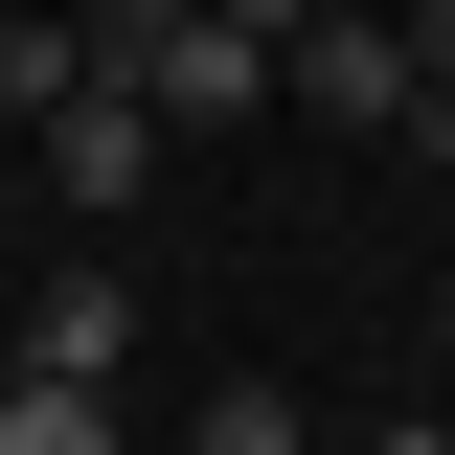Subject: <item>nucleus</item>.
I'll use <instances>...</instances> for the list:
<instances>
[{
	"mask_svg": "<svg viewBox=\"0 0 455 455\" xmlns=\"http://www.w3.org/2000/svg\"><path fill=\"white\" fill-rule=\"evenodd\" d=\"M137 114H160V137H228V114H274V46H251V23H228V0H182V23H137Z\"/></svg>",
	"mask_w": 455,
	"mask_h": 455,
	"instance_id": "nucleus-1",
	"label": "nucleus"
},
{
	"mask_svg": "<svg viewBox=\"0 0 455 455\" xmlns=\"http://www.w3.org/2000/svg\"><path fill=\"white\" fill-rule=\"evenodd\" d=\"M274 92H319L341 137H410V114H433V68H410V23H341V0H319V23L274 46Z\"/></svg>",
	"mask_w": 455,
	"mask_h": 455,
	"instance_id": "nucleus-2",
	"label": "nucleus"
},
{
	"mask_svg": "<svg viewBox=\"0 0 455 455\" xmlns=\"http://www.w3.org/2000/svg\"><path fill=\"white\" fill-rule=\"evenodd\" d=\"M137 182H160V114H137V68H92V92L46 114V205H92V228H114Z\"/></svg>",
	"mask_w": 455,
	"mask_h": 455,
	"instance_id": "nucleus-3",
	"label": "nucleus"
},
{
	"mask_svg": "<svg viewBox=\"0 0 455 455\" xmlns=\"http://www.w3.org/2000/svg\"><path fill=\"white\" fill-rule=\"evenodd\" d=\"M0 364H68V387H114V364H137V274H114V251H68V274L0 319Z\"/></svg>",
	"mask_w": 455,
	"mask_h": 455,
	"instance_id": "nucleus-4",
	"label": "nucleus"
},
{
	"mask_svg": "<svg viewBox=\"0 0 455 455\" xmlns=\"http://www.w3.org/2000/svg\"><path fill=\"white\" fill-rule=\"evenodd\" d=\"M0 455H137V433H114V387H68V364H0Z\"/></svg>",
	"mask_w": 455,
	"mask_h": 455,
	"instance_id": "nucleus-5",
	"label": "nucleus"
},
{
	"mask_svg": "<svg viewBox=\"0 0 455 455\" xmlns=\"http://www.w3.org/2000/svg\"><path fill=\"white\" fill-rule=\"evenodd\" d=\"M92 68H114V23H68V0H46V23H0V114H68Z\"/></svg>",
	"mask_w": 455,
	"mask_h": 455,
	"instance_id": "nucleus-6",
	"label": "nucleus"
},
{
	"mask_svg": "<svg viewBox=\"0 0 455 455\" xmlns=\"http://www.w3.org/2000/svg\"><path fill=\"white\" fill-rule=\"evenodd\" d=\"M182 455H296V387H205V410H182Z\"/></svg>",
	"mask_w": 455,
	"mask_h": 455,
	"instance_id": "nucleus-7",
	"label": "nucleus"
},
{
	"mask_svg": "<svg viewBox=\"0 0 455 455\" xmlns=\"http://www.w3.org/2000/svg\"><path fill=\"white\" fill-rule=\"evenodd\" d=\"M410 68H433V92H455V0H410Z\"/></svg>",
	"mask_w": 455,
	"mask_h": 455,
	"instance_id": "nucleus-8",
	"label": "nucleus"
},
{
	"mask_svg": "<svg viewBox=\"0 0 455 455\" xmlns=\"http://www.w3.org/2000/svg\"><path fill=\"white\" fill-rule=\"evenodd\" d=\"M228 23H251V46H296V23H319V0H228Z\"/></svg>",
	"mask_w": 455,
	"mask_h": 455,
	"instance_id": "nucleus-9",
	"label": "nucleus"
},
{
	"mask_svg": "<svg viewBox=\"0 0 455 455\" xmlns=\"http://www.w3.org/2000/svg\"><path fill=\"white\" fill-rule=\"evenodd\" d=\"M68 23H114V46H137V23H182V0H68Z\"/></svg>",
	"mask_w": 455,
	"mask_h": 455,
	"instance_id": "nucleus-10",
	"label": "nucleus"
},
{
	"mask_svg": "<svg viewBox=\"0 0 455 455\" xmlns=\"http://www.w3.org/2000/svg\"><path fill=\"white\" fill-rule=\"evenodd\" d=\"M364 455H455V410H410V433H364Z\"/></svg>",
	"mask_w": 455,
	"mask_h": 455,
	"instance_id": "nucleus-11",
	"label": "nucleus"
},
{
	"mask_svg": "<svg viewBox=\"0 0 455 455\" xmlns=\"http://www.w3.org/2000/svg\"><path fill=\"white\" fill-rule=\"evenodd\" d=\"M433 341H455V296H433Z\"/></svg>",
	"mask_w": 455,
	"mask_h": 455,
	"instance_id": "nucleus-12",
	"label": "nucleus"
}]
</instances>
